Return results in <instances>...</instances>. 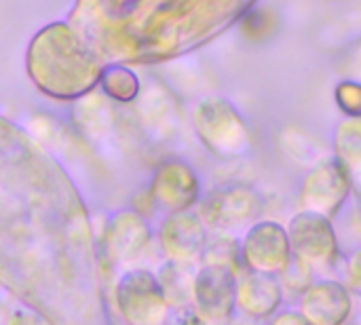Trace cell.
I'll list each match as a JSON object with an SVG mask.
<instances>
[{
  "mask_svg": "<svg viewBox=\"0 0 361 325\" xmlns=\"http://www.w3.org/2000/svg\"><path fill=\"white\" fill-rule=\"evenodd\" d=\"M360 317H361V294H360Z\"/></svg>",
  "mask_w": 361,
  "mask_h": 325,
  "instance_id": "cell-23",
  "label": "cell"
},
{
  "mask_svg": "<svg viewBox=\"0 0 361 325\" xmlns=\"http://www.w3.org/2000/svg\"><path fill=\"white\" fill-rule=\"evenodd\" d=\"M173 325H216L212 324V321H207L195 307H190V309H184V311H178V317H176V321Z\"/></svg>",
  "mask_w": 361,
  "mask_h": 325,
  "instance_id": "cell-20",
  "label": "cell"
},
{
  "mask_svg": "<svg viewBox=\"0 0 361 325\" xmlns=\"http://www.w3.org/2000/svg\"><path fill=\"white\" fill-rule=\"evenodd\" d=\"M351 178L338 157L324 159L305 178L300 188V205L305 211H313L334 220L347 205L351 195Z\"/></svg>",
  "mask_w": 361,
  "mask_h": 325,
  "instance_id": "cell-3",
  "label": "cell"
},
{
  "mask_svg": "<svg viewBox=\"0 0 361 325\" xmlns=\"http://www.w3.org/2000/svg\"><path fill=\"white\" fill-rule=\"evenodd\" d=\"M286 292L279 275L241 271L237 275V298L235 309L250 321L271 319L283 305Z\"/></svg>",
  "mask_w": 361,
  "mask_h": 325,
  "instance_id": "cell-8",
  "label": "cell"
},
{
  "mask_svg": "<svg viewBox=\"0 0 361 325\" xmlns=\"http://www.w3.org/2000/svg\"><path fill=\"white\" fill-rule=\"evenodd\" d=\"M269 325H313L298 309H286V311H277L271 317Z\"/></svg>",
  "mask_w": 361,
  "mask_h": 325,
  "instance_id": "cell-19",
  "label": "cell"
},
{
  "mask_svg": "<svg viewBox=\"0 0 361 325\" xmlns=\"http://www.w3.org/2000/svg\"><path fill=\"white\" fill-rule=\"evenodd\" d=\"M150 241V233L146 224L135 216H121L110 226V254L116 262L131 264L140 258V254L146 250Z\"/></svg>",
  "mask_w": 361,
  "mask_h": 325,
  "instance_id": "cell-12",
  "label": "cell"
},
{
  "mask_svg": "<svg viewBox=\"0 0 361 325\" xmlns=\"http://www.w3.org/2000/svg\"><path fill=\"white\" fill-rule=\"evenodd\" d=\"M207 226L195 214H173L161 228V245L167 260L195 262L207 243Z\"/></svg>",
  "mask_w": 361,
  "mask_h": 325,
  "instance_id": "cell-10",
  "label": "cell"
},
{
  "mask_svg": "<svg viewBox=\"0 0 361 325\" xmlns=\"http://www.w3.org/2000/svg\"><path fill=\"white\" fill-rule=\"evenodd\" d=\"M237 298V273L228 266L201 264L195 275L192 307L212 324L233 319Z\"/></svg>",
  "mask_w": 361,
  "mask_h": 325,
  "instance_id": "cell-6",
  "label": "cell"
},
{
  "mask_svg": "<svg viewBox=\"0 0 361 325\" xmlns=\"http://www.w3.org/2000/svg\"><path fill=\"white\" fill-rule=\"evenodd\" d=\"M201 264H214V266H228L237 275L243 271L241 262V241H237L235 235H222L216 233L212 239H207L203 254H201Z\"/></svg>",
  "mask_w": 361,
  "mask_h": 325,
  "instance_id": "cell-15",
  "label": "cell"
},
{
  "mask_svg": "<svg viewBox=\"0 0 361 325\" xmlns=\"http://www.w3.org/2000/svg\"><path fill=\"white\" fill-rule=\"evenodd\" d=\"M353 309V292L336 279H319L298 298V311L313 325H347Z\"/></svg>",
  "mask_w": 361,
  "mask_h": 325,
  "instance_id": "cell-7",
  "label": "cell"
},
{
  "mask_svg": "<svg viewBox=\"0 0 361 325\" xmlns=\"http://www.w3.org/2000/svg\"><path fill=\"white\" fill-rule=\"evenodd\" d=\"M260 211H262V203L256 192L247 188H226L214 192L205 201L199 218L214 233L237 235L247 231L252 224H256Z\"/></svg>",
  "mask_w": 361,
  "mask_h": 325,
  "instance_id": "cell-5",
  "label": "cell"
},
{
  "mask_svg": "<svg viewBox=\"0 0 361 325\" xmlns=\"http://www.w3.org/2000/svg\"><path fill=\"white\" fill-rule=\"evenodd\" d=\"M154 195L165 209H169L171 214H182L197 201L199 184L188 167L169 165L159 173Z\"/></svg>",
  "mask_w": 361,
  "mask_h": 325,
  "instance_id": "cell-11",
  "label": "cell"
},
{
  "mask_svg": "<svg viewBox=\"0 0 361 325\" xmlns=\"http://www.w3.org/2000/svg\"><path fill=\"white\" fill-rule=\"evenodd\" d=\"M116 307L127 325H167L169 305L157 275L137 269L125 273L116 283Z\"/></svg>",
  "mask_w": 361,
  "mask_h": 325,
  "instance_id": "cell-1",
  "label": "cell"
},
{
  "mask_svg": "<svg viewBox=\"0 0 361 325\" xmlns=\"http://www.w3.org/2000/svg\"><path fill=\"white\" fill-rule=\"evenodd\" d=\"M336 102L341 110L351 116V118H361V85L355 82H343L336 89Z\"/></svg>",
  "mask_w": 361,
  "mask_h": 325,
  "instance_id": "cell-17",
  "label": "cell"
},
{
  "mask_svg": "<svg viewBox=\"0 0 361 325\" xmlns=\"http://www.w3.org/2000/svg\"><path fill=\"white\" fill-rule=\"evenodd\" d=\"M351 292L361 294V247L351 252L347 256V264H345V281H343Z\"/></svg>",
  "mask_w": 361,
  "mask_h": 325,
  "instance_id": "cell-18",
  "label": "cell"
},
{
  "mask_svg": "<svg viewBox=\"0 0 361 325\" xmlns=\"http://www.w3.org/2000/svg\"><path fill=\"white\" fill-rule=\"evenodd\" d=\"M11 325H51L42 315H36L32 311H15L11 317Z\"/></svg>",
  "mask_w": 361,
  "mask_h": 325,
  "instance_id": "cell-21",
  "label": "cell"
},
{
  "mask_svg": "<svg viewBox=\"0 0 361 325\" xmlns=\"http://www.w3.org/2000/svg\"><path fill=\"white\" fill-rule=\"evenodd\" d=\"M315 271L311 264H307L302 258L294 256L290 258V262L283 266V271L279 273V281H281V288L286 294H292V296H302L313 283H315Z\"/></svg>",
  "mask_w": 361,
  "mask_h": 325,
  "instance_id": "cell-16",
  "label": "cell"
},
{
  "mask_svg": "<svg viewBox=\"0 0 361 325\" xmlns=\"http://www.w3.org/2000/svg\"><path fill=\"white\" fill-rule=\"evenodd\" d=\"M195 275L192 262H173L167 260L161 271L157 273L159 286L163 296L173 311H184L192 307V290H195Z\"/></svg>",
  "mask_w": 361,
  "mask_h": 325,
  "instance_id": "cell-13",
  "label": "cell"
},
{
  "mask_svg": "<svg viewBox=\"0 0 361 325\" xmlns=\"http://www.w3.org/2000/svg\"><path fill=\"white\" fill-rule=\"evenodd\" d=\"M199 131L207 148L220 157H237L250 148V133L228 106H209L199 121Z\"/></svg>",
  "mask_w": 361,
  "mask_h": 325,
  "instance_id": "cell-9",
  "label": "cell"
},
{
  "mask_svg": "<svg viewBox=\"0 0 361 325\" xmlns=\"http://www.w3.org/2000/svg\"><path fill=\"white\" fill-rule=\"evenodd\" d=\"M334 157H338V161L345 165L351 186L361 195V118H349L338 127L334 135Z\"/></svg>",
  "mask_w": 361,
  "mask_h": 325,
  "instance_id": "cell-14",
  "label": "cell"
},
{
  "mask_svg": "<svg viewBox=\"0 0 361 325\" xmlns=\"http://www.w3.org/2000/svg\"><path fill=\"white\" fill-rule=\"evenodd\" d=\"M292 254L313 266L315 273L334 269L341 256V243L334 220L300 209L288 224Z\"/></svg>",
  "mask_w": 361,
  "mask_h": 325,
  "instance_id": "cell-2",
  "label": "cell"
},
{
  "mask_svg": "<svg viewBox=\"0 0 361 325\" xmlns=\"http://www.w3.org/2000/svg\"><path fill=\"white\" fill-rule=\"evenodd\" d=\"M216 325H233L231 321H226V324H216Z\"/></svg>",
  "mask_w": 361,
  "mask_h": 325,
  "instance_id": "cell-22",
  "label": "cell"
},
{
  "mask_svg": "<svg viewBox=\"0 0 361 325\" xmlns=\"http://www.w3.org/2000/svg\"><path fill=\"white\" fill-rule=\"evenodd\" d=\"M292 258L288 228L275 220H258L241 239L243 271L279 275Z\"/></svg>",
  "mask_w": 361,
  "mask_h": 325,
  "instance_id": "cell-4",
  "label": "cell"
}]
</instances>
